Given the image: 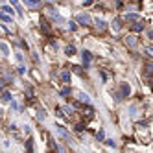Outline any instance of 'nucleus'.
<instances>
[{
	"mask_svg": "<svg viewBox=\"0 0 153 153\" xmlns=\"http://www.w3.org/2000/svg\"><path fill=\"white\" fill-rule=\"evenodd\" d=\"M55 131H57V135L63 138V140H66L68 144H70V133H68V131H66L63 126H55Z\"/></svg>",
	"mask_w": 153,
	"mask_h": 153,
	"instance_id": "1",
	"label": "nucleus"
},
{
	"mask_svg": "<svg viewBox=\"0 0 153 153\" xmlns=\"http://www.w3.org/2000/svg\"><path fill=\"white\" fill-rule=\"evenodd\" d=\"M78 22L83 24V26H89L90 22H92V19H90L87 13H79V15H78Z\"/></svg>",
	"mask_w": 153,
	"mask_h": 153,
	"instance_id": "2",
	"label": "nucleus"
},
{
	"mask_svg": "<svg viewBox=\"0 0 153 153\" xmlns=\"http://www.w3.org/2000/svg\"><path fill=\"white\" fill-rule=\"evenodd\" d=\"M22 2L28 6V8H31V9H37L41 6V0H22Z\"/></svg>",
	"mask_w": 153,
	"mask_h": 153,
	"instance_id": "3",
	"label": "nucleus"
},
{
	"mask_svg": "<svg viewBox=\"0 0 153 153\" xmlns=\"http://www.w3.org/2000/svg\"><path fill=\"white\" fill-rule=\"evenodd\" d=\"M126 44L133 48V46H137V44H138V41H137V37H135V35H127V37H126Z\"/></svg>",
	"mask_w": 153,
	"mask_h": 153,
	"instance_id": "4",
	"label": "nucleus"
},
{
	"mask_svg": "<svg viewBox=\"0 0 153 153\" xmlns=\"http://www.w3.org/2000/svg\"><path fill=\"white\" fill-rule=\"evenodd\" d=\"M90 59H92V55H90V52H83V65H85V68L89 66V63H90Z\"/></svg>",
	"mask_w": 153,
	"mask_h": 153,
	"instance_id": "5",
	"label": "nucleus"
},
{
	"mask_svg": "<svg viewBox=\"0 0 153 153\" xmlns=\"http://www.w3.org/2000/svg\"><path fill=\"white\" fill-rule=\"evenodd\" d=\"M46 13H48V15H50V17H54L55 20H61V17H59L57 9H54V8H48V9H46Z\"/></svg>",
	"mask_w": 153,
	"mask_h": 153,
	"instance_id": "6",
	"label": "nucleus"
},
{
	"mask_svg": "<svg viewBox=\"0 0 153 153\" xmlns=\"http://www.w3.org/2000/svg\"><path fill=\"white\" fill-rule=\"evenodd\" d=\"M96 28H98L100 31H103L107 28V22H105V20H102V19H96Z\"/></svg>",
	"mask_w": 153,
	"mask_h": 153,
	"instance_id": "7",
	"label": "nucleus"
},
{
	"mask_svg": "<svg viewBox=\"0 0 153 153\" xmlns=\"http://www.w3.org/2000/svg\"><path fill=\"white\" fill-rule=\"evenodd\" d=\"M78 100H79V102H83V103H90L89 94H85V92H78Z\"/></svg>",
	"mask_w": 153,
	"mask_h": 153,
	"instance_id": "8",
	"label": "nucleus"
},
{
	"mask_svg": "<svg viewBox=\"0 0 153 153\" xmlns=\"http://www.w3.org/2000/svg\"><path fill=\"white\" fill-rule=\"evenodd\" d=\"M9 2L13 4V9H17V13H19V15H22V8H20L19 0H9Z\"/></svg>",
	"mask_w": 153,
	"mask_h": 153,
	"instance_id": "9",
	"label": "nucleus"
},
{
	"mask_svg": "<svg viewBox=\"0 0 153 153\" xmlns=\"http://www.w3.org/2000/svg\"><path fill=\"white\" fill-rule=\"evenodd\" d=\"M0 102H11V94H9V92H6V90H4V92L0 94Z\"/></svg>",
	"mask_w": 153,
	"mask_h": 153,
	"instance_id": "10",
	"label": "nucleus"
},
{
	"mask_svg": "<svg viewBox=\"0 0 153 153\" xmlns=\"http://www.w3.org/2000/svg\"><path fill=\"white\" fill-rule=\"evenodd\" d=\"M129 92H131V87L127 85V83H122V94L124 96H129Z\"/></svg>",
	"mask_w": 153,
	"mask_h": 153,
	"instance_id": "11",
	"label": "nucleus"
},
{
	"mask_svg": "<svg viewBox=\"0 0 153 153\" xmlns=\"http://www.w3.org/2000/svg\"><path fill=\"white\" fill-rule=\"evenodd\" d=\"M144 30V24L140 22V20H137V22L133 24V31H142Z\"/></svg>",
	"mask_w": 153,
	"mask_h": 153,
	"instance_id": "12",
	"label": "nucleus"
},
{
	"mask_svg": "<svg viewBox=\"0 0 153 153\" xmlns=\"http://www.w3.org/2000/svg\"><path fill=\"white\" fill-rule=\"evenodd\" d=\"M65 52H66V55H74V54H76V46H74V44H68V46L65 48Z\"/></svg>",
	"mask_w": 153,
	"mask_h": 153,
	"instance_id": "13",
	"label": "nucleus"
},
{
	"mask_svg": "<svg viewBox=\"0 0 153 153\" xmlns=\"http://www.w3.org/2000/svg\"><path fill=\"white\" fill-rule=\"evenodd\" d=\"M144 68H146V74L148 76H153V63H146Z\"/></svg>",
	"mask_w": 153,
	"mask_h": 153,
	"instance_id": "14",
	"label": "nucleus"
},
{
	"mask_svg": "<svg viewBox=\"0 0 153 153\" xmlns=\"http://www.w3.org/2000/svg\"><path fill=\"white\" fill-rule=\"evenodd\" d=\"M2 13H6V15H9V17H13V13H15V11H13V9H11V6H4V8H2Z\"/></svg>",
	"mask_w": 153,
	"mask_h": 153,
	"instance_id": "15",
	"label": "nucleus"
},
{
	"mask_svg": "<svg viewBox=\"0 0 153 153\" xmlns=\"http://www.w3.org/2000/svg\"><path fill=\"white\" fill-rule=\"evenodd\" d=\"M0 50H2V54H6V55H9V46L6 44V43H0Z\"/></svg>",
	"mask_w": 153,
	"mask_h": 153,
	"instance_id": "16",
	"label": "nucleus"
},
{
	"mask_svg": "<svg viewBox=\"0 0 153 153\" xmlns=\"http://www.w3.org/2000/svg\"><path fill=\"white\" fill-rule=\"evenodd\" d=\"M126 20H138V15H137V13H127Z\"/></svg>",
	"mask_w": 153,
	"mask_h": 153,
	"instance_id": "17",
	"label": "nucleus"
},
{
	"mask_svg": "<svg viewBox=\"0 0 153 153\" xmlns=\"http://www.w3.org/2000/svg\"><path fill=\"white\" fill-rule=\"evenodd\" d=\"M111 26H113V30H114V31H118V30H120V28H122L120 20H113V24H111Z\"/></svg>",
	"mask_w": 153,
	"mask_h": 153,
	"instance_id": "18",
	"label": "nucleus"
},
{
	"mask_svg": "<svg viewBox=\"0 0 153 153\" xmlns=\"http://www.w3.org/2000/svg\"><path fill=\"white\" fill-rule=\"evenodd\" d=\"M41 30H43L44 33H50V28H48V24L44 22V20H43V22H41Z\"/></svg>",
	"mask_w": 153,
	"mask_h": 153,
	"instance_id": "19",
	"label": "nucleus"
},
{
	"mask_svg": "<svg viewBox=\"0 0 153 153\" xmlns=\"http://www.w3.org/2000/svg\"><path fill=\"white\" fill-rule=\"evenodd\" d=\"M37 118H39V120H44V118H46V113H44V109H39V113H37Z\"/></svg>",
	"mask_w": 153,
	"mask_h": 153,
	"instance_id": "20",
	"label": "nucleus"
},
{
	"mask_svg": "<svg viewBox=\"0 0 153 153\" xmlns=\"http://www.w3.org/2000/svg\"><path fill=\"white\" fill-rule=\"evenodd\" d=\"M0 19H2L4 22H11V17H9V15H6V13H0Z\"/></svg>",
	"mask_w": 153,
	"mask_h": 153,
	"instance_id": "21",
	"label": "nucleus"
},
{
	"mask_svg": "<svg viewBox=\"0 0 153 153\" xmlns=\"http://www.w3.org/2000/svg\"><path fill=\"white\" fill-rule=\"evenodd\" d=\"M61 79H63L65 83H66V81H70V74H68V72H63V74H61Z\"/></svg>",
	"mask_w": 153,
	"mask_h": 153,
	"instance_id": "22",
	"label": "nucleus"
},
{
	"mask_svg": "<svg viewBox=\"0 0 153 153\" xmlns=\"http://www.w3.org/2000/svg\"><path fill=\"white\" fill-rule=\"evenodd\" d=\"M33 140H28L26 142V149H28V153H31V149H33V144H31Z\"/></svg>",
	"mask_w": 153,
	"mask_h": 153,
	"instance_id": "23",
	"label": "nucleus"
},
{
	"mask_svg": "<svg viewBox=\"0 0 153 153\" xmlns=\"http://www.w3.org/2000/svg\"><path fill=\"white\" fill-rule=\"evenodd\" d=\"M103 137H105V133H103V129H100L98 135H96V138H98V140H103Z\"/></svg>",
	"mask_w": 153,
	"mask_h": 153,
	"instance_id": "24",
	"label": "nucleus"
},
{
	"mask_svg": "<svg viewBox=\"0 0 153 153\" xmlns=\"http://www.w3.org/2000/svg\"><path fill=\"white\" fill-rule=\"evenodd\" d=\"M11 109L13 111H20V105H19V103H15V102H11Z\"/></svg>",
	"mask_w": 153,
	"mask_h": 153,
	"instance_id": "25",
	"label": "nucleus"
},
{
	"mask_svg": "<svg viewBox=\"0 0 153 153\" xmlns=\"http://www.w3.org/2000/svg\"><path fill=\"white\" fill-rule=\"evenodd\" d=\"M55 114H57L59 118H63V111H61V107H57V109H55Z\"/></svg>",
	"mask_w": 153,
	"mask_h": 153,
	"instance_id": "26",
	"label": "nucleus"
},
{
	"mask_svg": "<svg viewBox=\"0 0 153 153\" xmlns=\"http://www.w3.org/2000/svg\"><path fill=\"white\" fill-rule=\"evenodd\" d=\"M72 68H74V72H76V74H79V76L83 74V70H81V68H79V66H72Z\"/></svg>",
	"mask_w": 153,
	"mask_h": 153,
	"instance_id": "27",
	"label": "nucleus"
},
{
	"mask_svg": "<svg viewBox=\"0 0 153 153\" xmlns=\"http://www.w3.org/2000/svg\"><path fill=\"white\" fill-rule=\"evenodd\" d=\"M105 144L109 146V148H113V146H114V140H111V138H107V140H105Z\"/></svg>",
	"mask_w": 153,
	"mask_h": 153,
	"instance_id": "28",
	"label": "nucleus"
},
{
	"mask_svg": "<svg viewBox=\"0 0 153 153\" xmlns=\"http://www.w3.org/2000/svg\"><path fill=\"white\" fill-rule=\"evenodd\" d=\"M146 52H148L151 57H153V46H146Z\"/></svg>",
	"mask_w": 153,
	"mask_h": 153,
	"instance_id": "29",
	"label": "nucleus"
},
{
	"mask_svg": "<svg viewBox=\"0 0 153 153\" xmlns=\"http://www.w3.org/2000/svg\"><path fill=\"white\" fill-rule=\"evenodd\" d=\"M129 114L135 116V114H137V107H131V109H129Z\"/></svg>",
	"mask_w": 153,
	"mask_h": 153,
	"instance_id": "30",
	"label": "nucleus"
},
{
	"mask_svg": "<svg viewBox=\"0 0 153 153\" xmlns=\"http://www.w3.org/2000/svg\"><path fill=\"white\" fill-rule=\"evenodd\" d=\"M4 87H6V81H4V79H0V92L4 90Z\"/></svg>",
	"mask_w": 153,
	"mask_h": 153,
	"instance_id": "31",
	"label": "nucleus"
},
{
	"mask_svg": "<svg viewBox=\"0 0 153 153\" xmlns=\"http://www.w3.org/2000/svg\"><path fill=\"white\" fill-rule=\"evenodd\" d=\"M61 94H63V96H66V94H70V89H63V90H61Z\"/></svg>",
	"mask_w": 153,
	"mask_h": 153,
	"instance_id": "32",
	"label": "nucleus"
},
{
	"mask_svg": "<svg viewBox=\"0 0 153 153\" xmlns=\"http://www.w3.org/2000/svg\"><path fill=\"white\" fill-rule=\"evenodd\" d=\"M92 2H94V0H83V6H90Z\"/></svg>",
	"mask_w": 153,
	"mask_h": 153,
	"instance_id": "33",
	"label": "nucleus"
},
{
	"mask_svg": "<svg viewBox=\"0 0 153 153\" xmlns=\"http://www.w3.org/2000/svg\"><path fill=\"white\" fill-rule=\"evenodd\" d=\"M68 28H70V30H76V22H68Z\"/></svg>",
	"mask_w": 153,
	"mask_h": 153,
	"instance_id": "34",
	"label": "nucleus"
},
{
	"mask_svg": "<svg viewBox=\"0 0 153 153\" xmlns=\"http://www.w3.org/2000/svg\"><path fill=\"white\" fill-rule=\"evenodd\" d=\"M148 37H149V39L153 41V31H149V33H148Z\"/></svg>",
	"mask_w": 153,
	"mask_h": 153,
	"instance_id": "35",
	"label": "nucleus"
},
{
	"mask_svg": "<svg viewBox=\"0 0 153 153\" xmlns=\"http://www.w3.org/2000/svg\"><path fill=\"white\" fill-rule=\"evenodd\" d=\"M0 116H2V109H0Z\"/></svg>",
	"mask_w": 153,
	"mask_h": 153,
	"instance_id": "36",
	"label": "nucleus"
}]
</instances>
